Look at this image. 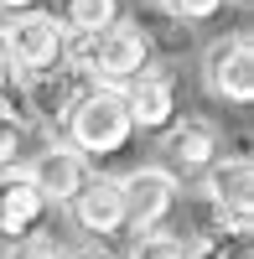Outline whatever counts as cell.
I'll return each instance as SVG.
<instances>
[{
  "label": "cell",
  "mask_w": 254,
  "mask_h": 259,
  "mask_svg": "<svg viewBox=\"0 0 254 259\" xmlns=\"http://www.w3.org/2000/svg\"><path fill=\"white\" fill-rule=\"evenodd\" d=\"M89 89H94V83L83 78V73H73L68 62H57V68H47V73L21 78V109L36 114L41 124H68L73 104L89 94Z\"/></svg>",
  "instance_id": "cell-7"
},
{
  "label": "cell",
  "mask_w": 254,
  "mask_h": 259,
  "mask_svg": "<svg viewBox=\"0 0 254 259\" xmlns=\"http://www.w3.org/2000/svg\"><path fill=\"white\" fill-rule=\"evenodd\" d=\"M119 197H124V223L151 233L177 212L182 202V182L166 166H135L130 177H119Z\"/></svg>",
  "instance_id": "cell-3"
},
{
  "label": "cell",
  "mask_w": 254,
  "mask_h": 259,
  "mask_svg": "<svg viewBox=\"0 0 254 259\" xmlns=\"http://www.w3.org/2000/svg\"><path fill=\"white\" fill-rule=\"evenodd\" d=\"M119 21V0H62V31H104Z\"/></svg>",
  "instance_id": "cell-15"
},
{
  "label": "cell",
  "mask_w": 254,
  "mask_h": 259,
  "mask_svg": "<svg viewBox=\"0 0 254 259\" xmlns=\"http://www.w3.org/2000/svg\"><path fill=\"white\" fill-rule=\"evenodd\" d=\"M187 259H254V249H249V228H228V223L202 228L197 239L187 244Z\"/></svg>",
  "instance_id": "cell-13"
},
{
  "label": "cell",
  "mask_w": 254,
  "mask_h": 259,
  "mask_svg": "<svg viewBox=\"0 0 254 259\" xmlns=\"http://www.w3.org/2000/svg\"><path fill=\"white\" fill-rule=\"evenodd\" d=\"M16 78V62H11V41H6V26H0V83Z\"/></svg>",
  "instance_id": "cell-19"
},
{
  "label": "cell",
  "mask_w": 254,
  "mask_h": 259,
  "mask_svg": "<svg viewBox=\"0 0 254 259\" xmlns=\"http://www.w3.org/2000/svg\"><path fill=\"white\" fill-rule=\"evenodd\" d=\"M151 31L135 26V21H114L89 36V62H83V78L99 83V89H124L151 68Z\"/></svg>",
  "instance_id": "cell-2"
},
{
  "label": "cell",
  "mask_w": 254,
  "mask_h": 259,
  "mask_svg": "<svg viewBox=\"0 0 254 259\" xmlns=\"http://www.w3.org/2000/svg\"><path fill=\"white\" fill-rule=\"evenodd\" d=\"M202 192L228 228H254V161L249 156H218L202 171Z\"/></svg>",
  "instance_id": "cell-6"
},
{
  "label": "cell",
  "mask_w": 254,
  "mask_h": 259,
  "mask_svg": "<svg viewBox=\"0 0 254 259\" xmlns=\"http://www.w3.org/2000/svg\"><path fill=\"white\" fill-rule=\"evenodd\" d=\"M166 171L182 182V177H197V171H207L218 161V130L213 124H202V119H187V124H172L166 130Z\"/></svg>",
  "instance_id": "cell-11"
},
{
  "label": "cell",
  "mask_w": 254,
  "mask_h": 259,
  "mask_svg": "<svg viewBox=\"0 0 254 259\" xmlns=\"http://www.w3.org/2000/svg\"><path fill=\"white\" fill-rule=\"evenodd\" d=\"M21 177H26V182L41 192V202H47V207H52V202H57V207H68V202L78 197V187L89 182L94 171H89V161H83L73 145H62V140H57V145H41L36 156L26 161V171H21Z\"/></svg>",
  "instance_id": "cell-8"
},
{
  "label": "cell",
  "mask_w": 254,
  "mask_h": 259,
  "mask_svg": "<svg viewBox=\"0 0 254 259\" xmlns=\"http://www.w3.org/2000/svg\"><path fill=\"white\" fill-rule=\"evenodd\" d=\"M21 156H26V109L21 99H0V177L21 171Z\"/></svg>",
  "instance_id": "cell-14"
},
{
  "label": "cell",
  "mask_w": 254,
  "mask_h": 259,
  "mask_svg": "<svg viewBox=\"0 0 254 259\" xmlns=\"http://www.w3.org/2000/svg\"><path fill=\"white\" fill-rule=\"evenodd\" d=\"M62 21L52 11H21L11 26H6V41H11V62H16V78H31V73H47L62 62Z\"/></svg>",
  "instance_id": "cell-4"
},
{
  "label": "cell",
  "mask_w": 254,
  "mask_h": 259,
  "mask_svg": "<svg viewBox=\"0 0 254 259\" xmlns=\"http://www.w3.org/2000/svg\"><path fill=\"white\" fill-rule=\"evenodd\" d=\"M68 207H73V223L89 233V239H119V233L130 228L124 223V197H119L114 177H89Z\"/></svg>",
  "instance_id": "cell-9"
},
{
  "label": "cell",
  "mask_w": 254,
  "mask_h": 259,
  "mask_svg": "<svg viewBox=\"0 0 254 259\" xmlns=\"http://www.w3.org/2000/svg\"><path fill=\"white\" fill-rule=\"evenodd\" d=\"M62 145H73L83 161H109L130 145L135 124H130V109H124V89H94L73 104L68 124H62Z\"/></svg>",
  "instance_id": "cell-1"
},
{
  "label": "cell",
  "mask_w": 254,
  "mask_h": 259,
  "mask_svg": "<svg viewBox=\"0 0 254 259\" xmlns=\"http://www.w3.org/2000/svg\"><path fill=\"white\" fill-rule=\"evenodd\" d=\"M0 11H16L21 16V11H36V0H0Z\"/></svg>",
  "instance_id": "cell-20"
},
{
  "label": "cell",
  "mask_w": 254,
  "mask_h": 259,
  "mask_svg": "<svg viewBox=\"0 0 254 259\" xmlns=\"http://www.w3.org/2000/svg\"><path fill=\"white\" fill-rule=\"evenodd\" d=\"M202 78H207V94L223 99V104H254V41L249 31H234L207 47L202 57Z\"/></svg>",
  "instance_id": "cell-5"
},
{
  "label": "cell",
  "mask_w": 254,
  "mask_h": 259,
  "mask_svg": "<svg viewBox=\"0 0 254 259\" xmlns=\"http://www.w3.org/2000/svg\"><path fill=\"white\" fill-rule=\"evenodd\" d=\"M239 6H249V0H239Z\"/></svg>",
  "instance_id": "cell-22"
},
{
  "label": "cell",
  "mask_w": 254,
  "mask_h": 259,
  "mask_svg": "<svg viewBox=\"0 0 254 259\" xmlns=\"http://www.w3.org/2000/svg\"><path fill=\"white\" fill-rule=\"evenodd\" d=\"M0 259H62V249L47 233H31V239H16L11 249H0Z\"/></svg>",
  "instance_id": "cell-18"
},
{
  "label": "cell",
  "mask_w": 254,
  "mask_h": 259,
  "mask_svg": "<svg viewBox=\"0 0 254 259\" xmlns=\"http://www.w3.org/2000/svg\"><path fill=\"white\" fill-rule=\"evenodd\" d=\"M124 259H187V239L182 233H166V228H151L130 244Z\"/></svg>",
  "instance_id": "cell-16"
},
{
  "label": "cell",
  "mask_w": 254,
  "mask_h": 259,
  "mask_svg": "<svg viewBox=\"0 0 254 259\" xmlns=\"http://www.w3.org/2000/svg\"><path fill=\"white\" fill-rule=\"evenodd\" d=\"M83 259H104V254H83Z\"/></svg>",
  "instance_id": "cell-21"
},
{
  "label": "cell",
  "mask_w": 254,
  "mask_h": 259,
  "mask_svg": "<svg viewBox=\"0 0 254 259\" xmlns=\"http://www.w3.org/2000/svg\"><path fill=\"white\" fill-rule=\"evenodd\" d=\"M228 0H166V16L177 21V26H197V21H213Z\"/></svg>",
  "instance_id": "cell-17"
},
{
  "label": "cell",
  "mask_w": 254,
  "mask_h": 259,
  "mask_svg": "<svg viewBox=\"0 0 254 259\" xmlns=\"http://www.w3.org/2000/svg\"><path fill=\"white\" fill-rule=\"evenodd\" d=\"M41 218H47L41 192L21 171H6L0 177V239H31Z\"/></svg>",
  "instance_id": "cell-12"
},
{
  "label": "cell",
  "mask_w": 254,
  "mask_h": 259,
  "mask_svg": "<svg viewBox=\"0 0 254 259\" xmlns=\"http://www.w3.org/2000/svg\"><path fill=\"white\" fill-rule=\"evenodd\" d=\"M124 109H130V124L156 135V130L177 124V83L161 68H145L135 83H124Z\"/></svg>",
  "instance_id": "cell-10"
}]
</instances>
